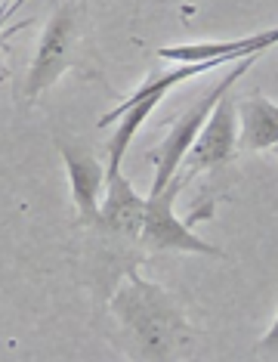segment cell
I'll list each match as a JSON object with an SVG mask.
<instances>
[{
    "label": "cell",
    "instance_id": "6",
    "mask_svg": "<svg viewBox=\"0 0 278 362\" xmlns=\"http://www.w3.org/2000/svg\"><path fill=\"white\" fill-rule=\"evenodd\" d=\"M59 155L65 161L71 202H75L80 220H84V223H96L102 199H105V189H109V164H102L87 146L68 143V139H59Z\"/></svg>",
    "mask_w": 278,
    "mask_h": 362
},
{
    "label": "cell",
    "instance_id": "8",
    "mask_svg": "<svg viewBox=\"0 0 278 362\" xmlns=\"http://www.w3.org/2000/svg\"><path fill=\"white\" fill-rule=\"evenodd\" d=\"M278 44V28L257 31L248 37H232V40H198V44H179V47H161L158 56L167 62H219L232 65L244 56L263 53Z\"/></svg>",
    "mask_w": 278,
    "mask_h": 362
},
{
    "label": "cell",
    "instance_id": "5",
    "mask_svg": "<svg viewBox=\"0 0 278 362\" xmlns=\"http://www.w3.org/2000/svg\"><path fill=\"white\" fill-rule=\"evenodd\" d=\"M238 152V109L232 103V90L217 103V109L210 112L207 124L201 127L198 139H195L192 152L186 155L183 168H186V180L204 170L223 168L235 158Z\"/></svg>",
    "mask_w": 278,
    "mask_h": 362
},
{
    "label": "cell",
    "instance_id": "7",
    "mask_svg": "<svg viewBox=\"0 0 278 362\" xmlns=\"http://www.w3.org/2000/svg\"><path fill=\"white\" fill-rule=\"evenodd\" d=\"M145 204L149 199H143L124 174H114L109 177V189H105L99 217L93 226H99L102 233L114 238H124V242H139L145 223Z\"/></svg>",
    "mask_w": 278,
    "mask_h": 362
},
{
    "label": "cell",
    "instance_id": "3",
    "mask_svg": "<svg viewBox=\"0 0 278 362\" xmlns=\"http://www.w3.org/2000/svg\"><path fill=\"white\" fill-rule=\"evenodd\" d=\"M186 177H174L164 189L149 192V204H145V223L139 245L145 251H183V254H207V257H223V251L214 248L210 242H204L198 233H192V226L186 220H179L174 214L176 192L183 189Z\"/></svg>",
    "mask_w": 278,
    "mask_h": 362
},
{
    "label": "cell",
    "instance_id": "11",
    "mask_svg": "<svg viewBox=\"0 0 278 362\" xmlns=\"http://www.w3.org/2000/svg\"><path fill=\"white\" fill-rule=\"evenodd\" d=\"M257 353L260 356H278V316H275V322L272 328L260 337V344H257Z\"/></svg>",
    "mask_w": 278,
    "mask_h": 362
},
{
    "label": "cell",
    "instance_id": "12",
    "mask_svg": "<svg viewBox=\"0 0 278 362\" xmlns=\"http://www.w3.org/2000/svg\"><path fill=\"white\" fill-rule=\"evenodd\" d=\"M272 152H275V158H278V143H275V146H272Z\"/></svg>",
    "mask_w": 278,
    "mask_h": 362
},
{
    "label": "cell",
    "instance_id": "10",
    "mask_svg": "<svg viewBox=\"0 0 278 362\" xmlns=\"http://www.w3.org/2000/svg\"><path fill=\"white\" fill-rule=\"evenodd\" d=\"M214 69H223V65H219V62H179V69H170V71H164V75H152L145 84H139L124 103H118L111 112H105L102 118H99V127L114 124V121H118V115L127 112L130 105L149 100V96H158V100H164V96L176 84H183V81H189V78H198V75H204V71H214Z\"/></svg>",
    "mask_w": 278,
    "mask_h": 362
},
{
    "label": "cell",
    "instance_id": "1",
    "mask_svg": "<svg viewBox=\"0 0 278 362\" xmlns=\"http://www.w3.org/2000/svg\"><path fill=\"white\" fill-rule=\"evenodd\" d=\"M111 313L136 359H170L192 337L179 300L136 269H127V282L114 291Z\"/></svg>",
    "mask_w": 278,
    "mask_h": 362
},
{
    "label": "cell",
    "instance_id": "9",
    "mask_svg": "<svg viewBox=\"0 0 278 362\" xmlns=\"http://www.w3.org/2000/svg\"><path fill=\"white\" fill-rule=\"evenodd\" d=\"M238 149L241 152H266L278 143V105L266 100L260 90L238 105Z\"/></svg>",
    "mask_w": 278,
    "mask_h": 362
},
{
    "label": "cell",
    "instance_id": "4",
    "mask_svg": "<svg viewBox=\"0 0 278 362\" xmlns=\"http://www.w3.org/2000/svg\"><path fill=\"white\" fill-rule=\"evenodd\" d=\"M75 40H78V13L71 4H62L47 22L44 35L37 40L35 59L28 65L25 84H22V96L28 103L37 100L40 93H47L68 71L71 56H75Z\"/></svg>",
    "mask_w": 278,
    "mask_h": 362
},
{
    "label": "cell",
    "instance_id": "2",
    "mask_svg": "<svg viewBox=\"0 0 278 362\" xmlns=\"http://www.w3.org/2000/svg\"><path fill=\"white\" fill-rule=\"evenodd\" d=\"M257 56L260 53H253V56H244V59L238 62H232V69L226 71L223 78H219V84L210 90L207 96H201L198 103L192 105L189 112L183 115V118L176 121L174 127H170V134L164 139V146H161V152H158V161H155V180H152V192H158V189H164L170 180L176 177V170L183 168V161H186V155L192 152V146H195V139H198L201 134V127L207 124V118H210V112L217 109V103L223 100V96L232 90L235 84H238V78L248 75V69H253V62H257Z\"/></svg>",
    "mask_w": 278,
    "mask_h": 362
}]
</instances>
